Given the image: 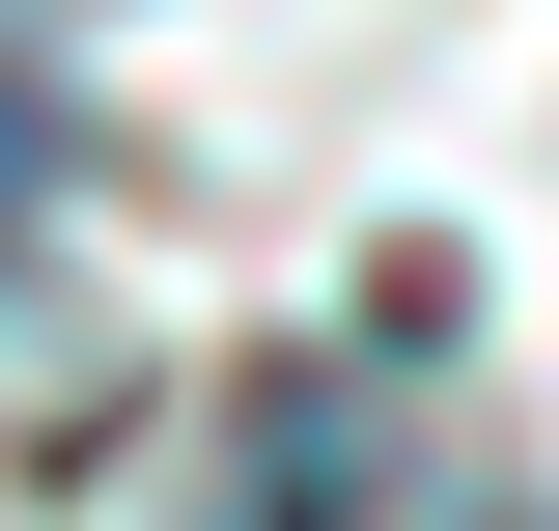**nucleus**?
<instances>
[{
    "label": "nucleus",
    "instance_id": "nucleus-1",
    "mask_svg": "<svg viewBox=\"0 0 559 531\" xmlns=\"http://www.w3.org/2000/svg\"><path fill=\"white\" fill-rule=\"evenodd\" d=\"M57 168H84V140H57V57H28V28H0V224L57 197Z\"/></svg>",
    "mask_w": 559,
    "mask_h": 531
}]
</instances>
